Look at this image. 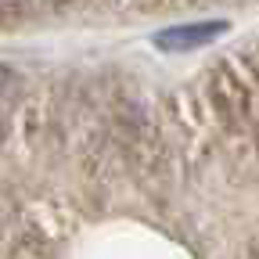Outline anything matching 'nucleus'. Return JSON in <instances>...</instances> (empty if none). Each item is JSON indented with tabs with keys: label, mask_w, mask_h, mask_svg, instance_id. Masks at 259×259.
I'll list each match as a JSON object with an SVG mask.
<instances>
[{
	"label": "nucleus",
	"mask_w": 259,
	"mask_h": 259,
	"mask_svg": "<svg viewBox=\"0 0 259 259\" xmlns=\"http://www.w3.org/2000/svg\"><path fill=\"white\" fill-rule=\"evenodd\" d=\"M227 32V22L212 18V22H187V25H169L155 32V44L169 54H187V51H198V47H209L212 40H220Z\"/></svg>",
	"instance_id": "nucleus-1"
}]
</instances>
